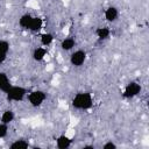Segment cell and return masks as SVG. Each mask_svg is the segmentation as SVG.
<instances>
[{
    "mask_svg": "<svg viewBox=\"0 0 149 149\" xmlns=\"http://www.w3.org/2000/svg\"><path fill=\"white\" fill-rule=\"evenodd\" d=\"M93 105L90 93H78L72 99V106L77 109H88Z\"/></svg>",
    "mask_w": 149,
    "mask_h": 149,
    "instance_id": "obj_1",
    "label": "cell"
},
{
    "mask_svg": "<svg viewBox=\"0 0 149 149\" xmlns=\"http://www.w3.org/2000/svg\"><path fill=\"white\" fill-rule=\"evenodd\" d=\"M6 93H7V99L9 101H20L23 99L27 91L21 86H12Z\"/></svg>",
    "mask_w": 149,
    "mask_h": 149,
    "instance_id": "obj_2",
    "label": "cell"
},
{
    "mask_svg": "<svg viewBox=\"0 0 149 149\" xmlns=\"http://www.w3.org/2000/svg\"><path fill=\"white\" fill-rule=\"evenodd\" d=\"M140 92H141V85L139 83H136V81H132L125 87L122 97L126 98V99H130V98L136 97Z\"/></svg>",
    "mask_w": 149,
    "mask_h": 149,
    "instance_id": "obj_3",
    "label": "cell"
},
{
    "mask_svg": "<svg viewBox=\"0 0 149 149\" xmlns=\"http://www.w3.org/2000/svg\"><path fill=\"white\" fill-rule=\"evenodd\" d=\"M47 98V94L43 91H33L28 95V100L31 106H40Z\"/></svg>",
    "mask_w": 149,
    "mask_h": 149,
    "instance_id": "obj_4",
    "label": "cell"
},
{
    "mask_svg": "<svg viewBox=\"0 0 149 149\" xmlns=\"http://www.w3.org/2000/svg\"><path fill=\"white\" fill-rule=\"evenodd\" d=\"M85 59H86V54H85L83 50H77V51H74V52L71 55V57H70V62H71V64L74 65V66H80V65L85 62Z\"/></svg>",
    "mask_w": 149,
    "mask_h": 149,
    "instance_id": "obj_5",
    "label": "cell"
},
{
    "mask_svg": "<svg viewBox=\"0 0 149 149\" xmlns=\"http://www.w3.org/2000/svg\"><path fill=\"white\" fill-rule=\"evenodd\" d=\"M10 87H12V85L9 83V79H8L7 74L3 73V72H0V91L6 93Z\"/></svg>",
    "mask_w": 149,
    "mask_h": 149,
    "instance_id": "obj_6",
    "label": "cell"
},
{
    "mask_svg": "<svg viewBox=\"0 0 149 149\" xmlns=\"http://www.w3.org/2000/svg\"><path fill=\"white\" fill-rule=\"evenodd\" d=\"M42 24H43V21L41 17H31L30 20V23L28 26V29L30 31H38L41 28H42Z\"/></svg>",
    "mask_w": 149,
    "mask_h": 149,
    "instance_id": "obj_7",
    "label": "cell"
},
{
    "mask_svg": "<svg viewBox=\"0 0 149 149\" xmlns=\"http://www.w3.org/2000/svg\"><path fill=\"white\" fill-rule=\"evenodd\" d=\"M118 15H119V13H118V9L115 7H109V8H107L105 10V19L107 21H109V22L115 21Z\"/></svg>",
    "mask_w": 149,
    "mask_h": 149,
    "instance_id": "obj_8",
    "label": "cell"
},
{
    "mask_svg": "<svg viewBox=\"0 0 149 149\" xmlns=\"http://www.w3.org/2000/svg\"><path fill=\"white\" fill-rule=\"evenodd\" d=\"M70 146H71V140H70L68 136L62 135V136H59V137L57 139V147H58L59 149H66V148H69Z\"/></svg>",
    "mask_w": 149,
    "mask_h": 149,
    "instance_id": "obj_9",
    "label": "cell"
},
{
    "mask_svg": "<svg viewBox=\"0 0 149 149\" xmlns=\"http://www.w3.org/2000/svg\"><path fill=\"white\" fill-rule=\"evenodd\" d=\"M13 120H14V113H13V111L7 109V111H5V112L2 113V115H1V122H2V123L8 125V123H10Z\"/></svg>",
    "mask_w": 149,
    "mask_h": 149,
    "instance_id": "obj_10",
    "label": "cell"
},
{
    "mask_svg": "<svg viewBox=\"0 0 149 149\" xmlns=\"http://www.w3.org/2000/svg\"><path fill=\"white\" fill-rule=\"evenodd\" d=\"M95 35L99 40H106L109 36V29L106 27H100L95 30Z\"/></svg>",
    "mask_w": 149,
    "mask_h": 149,
    "instance_id": "obj_11",
    "label": "cell"
},
{
    "mask_svg": "<svg viewBox=\"0 0 149 149\" xmlns=\"http://www.w3.org/2000/svg\"><path fill=\"white\" fill-rule=\"evenodd\" d=\"M74 44H76L74 38H72V37H68V38L63 40L61 47H62L63 50H71V49L74 47Z\"/></svg>",
    "mask_w": 149,
    "mask_h": 149,
    "instance_id": "obj_12",
    "label": "cell"
},
{
    "mask_svg": "<svg viewBox=\"0 0 149 149\" xmlns=\"http://www.w3.org/2000/svg\"><path fill=\"white\" fill-rule=\"evenodd\" d=\"M47 55V50L44 48H37L33 52V58L35 61H42Z\"/></svg>",
    "mask_w": 149,
    "mask_h": 149,
    "instance_id": "obj_13",
    "label": "cell"
},
{
    "mask_svg": "<svg viewBox=\"0 0 149 149\" xmlns=\"http://www.w3.org/2000/svg\"><path fill=\"white\" fill-rule=\"evenodd\" d=\"M31 17H33V16H31L30 14H24V15H22V16L20 17V20H19V24H20L22 28L28 29V26H29V23H30Z\"/></svg>",
    "mask_w": 149,
    "mask_h": 149,
    "instance_id": "obj_14",
    "label": "cell"
},
{
    "mask_svg": "<svg viewBox=\"0 0 149 149\" xmlns=\"http://www.w3.org/2000/svg\"><path fill=\"white\" fill-rule=\"evenodd\" d=\"M52 41H54V36H52V34H50V33H45V34H43L42 36H41V43L43 44V45H49V44H51L52 43Z\"/></svg>",
    "mask_w": 149,
    "mask_h": 149,
    "instance_id": "obj_15",
    "label": "cell"
},
{
    "mask_svg": "<svg viewBox=\"0 0 149 149\" xmlns=\"http://www.w3.org/2000/svg\"><path fill=\"white\" fill-rule=\"evenodd\" d=\"M29 147V143L26 141V140H16L15 142H13L10 144V148L13 149H17V148H28Z\"/></svg>",
    "mask_w": 149,
    "mask_h": 149,
    "instance_id": "obj_16",
    "label": "cell"
},
{
    "mask_svg": "<svg viewBox=\"0 0 149 149\" xmlns=\"http://www.w3.org/2000/svg\"><path fill=\"white\" fill-rule=\"evenodd\" d=\"M8 50H9V43L7 41H5V40H1L0 41V51L7 54Z\"/></svg>",
    "mask_w": 149,
    "mask_h": 149,
    "instance_id": "obj_17",
    "label": "cell"
},
{
    "mask_svg": "<svg viewBox=\"0 0 149 149\" xmlns=\"http://www.w3.org/2000/svg\"><path fill=\"white\" fill-rule=\"evenodd\" d=\"M7 130H8L7 125L1 122V123H0V139H1V137H3V136L7 134Z\"/></svg>",
    "mask_w": 149,
    "mask_h": 149,
    "instance_id": "obj_18",
    "label": "cell"
},
{
    "mask_svg": "<svg viewBox=\"0 0 149 149\" xmlns=\"http://www.w3.org/2000/svg\"><path fill=\"white\" fill-rule=\"evenodd\" d=\"M102 148H104V149H114V148H116V146H115L113 142H107V143H105V144L102 146Z\"/></svg>",
    "mask_w": 149,
    "mask_h": 149,
    "instance_id": "obj_19",
    "label": "cell"
},
{
    "mask_svg": "<svg viewBox=\"0 0 149 149\" xmlns=\"http://www.w3.org/2000/svg\"><path fill=\"white\" fill-rule=\"evenodd\" d=\"M5 59H6V54L0 51V64H1V63H3V62H5Z\"/></svg>",
    "mask_w": 149,
    "mask_h": 149,
    "instance_id": "obj_20",
    "label": "cell"
}]
</instances>
